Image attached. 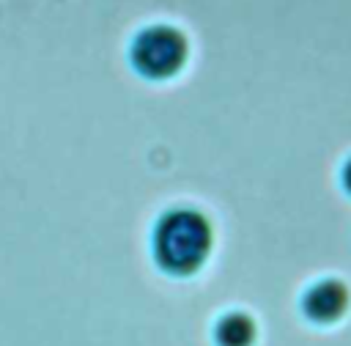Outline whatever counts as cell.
<instances>
[{"label":"cell","instance_id":"obj_1","mask_svg":"<svg viewBox=\"0 0 351 346\" xmlns=\"http://www.w3.org/2000/svg\"><path fill=\"white\" fill-rule=\"evenodd\" d=\"M211 250V225L195 209H173L162 214L154 231V255L173 275L195 272Z\"/></svg>","mask_w":351,"mask_h":346},{"label":"cell","instance_id":"obj_2","mask_svg":"<svg viewBox=\"0 0 351 346\" xmlns=\"http://www.w3.org/2000/svg\"><path fill=\"white\" fill-rule=\"evenodd\" d=\"M186 52H189V47L178 27L151 25L134 36L129 58H132V66L137 69V74H143L148 80H167L184 66Z\"/></svg>","mask_w":351,"mask_h":346},{"label":"cell","instance_id":"obj_3","mask_svg":"<svg viewBox=\"0 0 351 346\" xmlns=\"http://www.w3.org/2000/svg\"><path fill=\"white\" fill-rule=\"evenodd\" d=\"M346 308H348V288H346V283H340L335 277L313 283L307 288V294L302 297V310L318 324L337 321L346 313Z\"/></svg>","mask_w":351,"mask_h":346},{"label":"cell","instance_id":"obj_4","mask_svg":"<svg viewBox=\"0 0 351 346\" xmlns=\"http://www.w3.org/2000/svg\"><path fill=\"white\" fill-rule=\"evenodd\" d=\"M217 335H219L222 346H250L255 338V327L247 316H228V319H222Z\"/></svg>","mask_w":351,"mask_h":346},{"label":"cell","instance_id":"obj_5","mask_svg":"<svg viewBox=\"0 0 351 346\" xmlns=\"http://www.w3.org/2000/svg\"><path fill=\"white\" fill-rule=\"evenodd\" d=\"M343 187H346V192L351 195V159L343 165Z\"/></svg>","mask_w":351,"mask_h":346}]
</instances>
